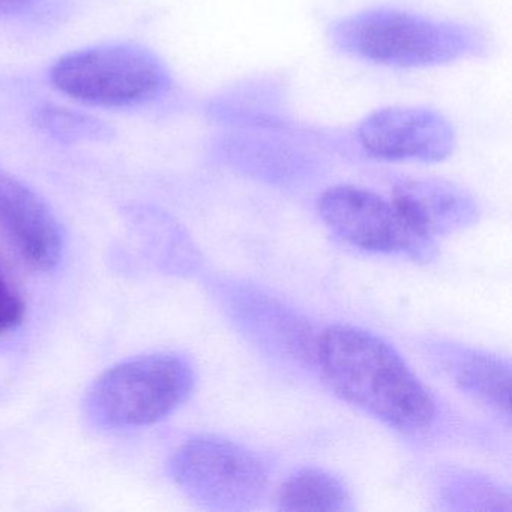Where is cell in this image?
I'll use <instances>...</instances> for the list:
<instances>
[{
    "label": "cell",
    "instance_id": "obj_1",
    "mask_svg": "<svg viewBox=\"0 0 512 512\" xmlns=\"http://www.w3.org/2000/svg\"><path fill=\"white\" fill-rule=\"evenodd\" d=\"M314 361L332 391L382 424L416 434L436 418V401L385 338L352 325L317 335Z\"/></svg>",
    "mask_w": 512,
    "mask_h": 512
},
{
    "label": "cell",
    "instance_id": "obj_2",
    "mask_svg": "<svg viewBox=\"0 0 512 512\" xmlns=\"http://www.w3.org/2000/svg\"><path fill=\"white\" fill-rule=\"evenodd\" d=\"M329 38L352 58L391 68L440 67L488 50L487 35L475 26L385 7L343 17Z\"/></svg>",
    "mask_w": 512,
    "mask_h": 512
},
{
    "label": "cell",
    "instance_id": "obj_3",
    "mask_svg": "<svg viewBox=\"0 0 512 512\" xmlns=\"http://www.w3.org/2000/svg\"><path fill=\"white\" fill-rule=\"evenodd\" d=\"M196 371L178 353H151L119 362L98 377L86 413L109 430L148 427L169 418L193 394Z\"/></svg>",
    "mask_w": 512,
    "mask_h": 512
},
{
    "label": "cell",
    "instance_id": "obj_4",
    "mask_svg": "<svg viewBox=\"0 0 512 512\" xmlns=\"http://www.w3.org/2000/svg\"><path fill=\"white\" fill-rule=\"evenodd\" d=\"M169 475L200 508L223 512L256 508L269 482L268 464L256 451L218 434H197L179 445Z\"/></svg>",
    "mask_w": 512,
    "mask_h": 512
},
{
    "label": "cell",
    "instance_id": "obj_5",
    "mask_svg": "<svg viewBox=\"0 0 512 512\" xmlns=\"http://www.w3.org/2000/svg\"><path fill=\"white\" fill-rule=\"evenodd\" d=\"M55 88L89 106H139L169 88V74L152 53L139 47L100 46L70 53L52 70Z\"/></svg>",
    "mask_w": 512,
    "mask_h": 512
},
{
    "label": "cell",
    "instance_id": "obj_6",
    "mask_svg": "<svg viewBox=\"0 0 512 512\" xmlns=\"http://www.w3.org/2000/svg\"><path fill=\"white\" fill-rule=\"evenodd\" d=\"M317 208L325 226L359 250L428 260L436 248L413 230L392 197L367 188L331 187L320 196Z\"/></svg>",
    "mask_w": 512,
    "mask_h": 512
},
{
    "label": "cell",
    "instance_id": "obj_7",
    "mask_svg": "<svg viewBox=\"0 0 512 512\" xmlns=\"http://www.w3.org/2000/svg\"><path fill=\"white\" fill-rule=\"evenodd\" d=\"M356 139L370 157L394 163H439L457 145L451 122L427 107L377 110L359 124Z\"/></svg>",
    "mask_w": 512,
    "mask_h": 512
},
{
    "label": "cell",
    "instance_id": "obj_8",
    "mask_svg": "<svg viewBox=\"0 0 512 512\" xmlns=\"http://www.w3.org/2000/svg\"><path fill=\"white\" fill-rule=\"evenodd\" d=\"M0 229L37 271H52L62 254V235L49 206L23 182L0 172Z\"/></svg>",
    "mask_w": 512,
    "mask_h": 512
},
{
    "label": "cell",
    "instance_id": "obj_9",
    "mask_svg": "<svg viewBox=\"0 0 512 512\" xmlns=\"http://www.w3.org/2000/svg\"><path fill=\"white\" fill-rule=\"evenodd\" d=\"M391 197L413 230L430 244L478 221L476 200L442 179H403L395 184Z\"/></svg>",
    "mask_w": 512,
    "mask_h": 512
},
{
    "label": "cell",
    "instance_id": "obj_10",
    "mask_svg": "<svg viewBox=\"0 0 512 512\" xmlns=\"http://www.w3.org/2000/svg\"><path fill=\"white\" fill-rule=\"evenodd\" d=\"M455 385L482 406L509 418L511 362L479 350L449 347L442 353Z\"/></svg>",
    "mask_w": 512,
    "mask_h": 512
},
{
    "label": "cell",
    "instance_id": "obj_11",
    "mask_svg": "<svg viewBox=\"0 0 512 512\" xmlns=\"http://www.w3.org/2000/svg\"><path fill=\"white\" fill-rule=\"evenodd\" d=\"M253 296L251 298L250 292L236 293L238 307L233 310L241 314L244 323L254 326L257 334L262 332V338L271 340L275 349L283 350L293 358L314 361L317 335L313 334L311 326L274 299L259 293H253Z\"/></svg>",
    "mask_w": 512,
    "mask_h": 512
},
{
    "label": "cell",
    "instance_id": "obj_12",
    "mask_svg": "<svg viewBox=\"0 0 512 512\" xmlns=\"http://www.w3.org/2000/svg\"><path fill=\"white\" fill-rule=\"evenodd\" d=\"M280 511H352L349 488L322 467H301L290 473L277 491Z\"/></svg>",
    "mask_w": 512,
    "mask_h": 512
},
{
    "label": "cell",
    "instance_id": "obj_13",
    "mask_svg": "<svg viewBox=\"0 0 512 512\" xmlns=\"http://www.w3.org/2000/svg\"><path fill=\"white\" fill-rule=\"evenodd\" d=\"M38 127L61 142L109 139L110 128L100 119L61 106H47L38 112Z\"/></svg>",
    "mask_w": 512,
    "mask_h": 512
},
{
    "label": "cell",
    "instance_id": "obj_14",
    "mask_svg": "<svg viewBox=\"0 0 512 512\" xmlns=\"http://www.w3.org/2000/svg\"><path fill=\"white\" fill-rule=\"evenodd\" d=\"M25 313L26 304L22 295L0 265V337L19 328Z\"/></svg>",
    "mask_w": 512,
    "mask_h": 512
},
{
    "label": "cell",
    "instance_id": "obj_15",
    "mask_svg": "<svg viewBox=\"0 0 512 512\" xmlns=\"http://www.w3.org/2000/svg\"><path fill=\"white\" fill-rule=\"evenodd\" d=\"M37 2L38 0H0V17L22 13Z\"/></svg>",
    "mask_w": 512,
    "mask_h": 512
}]
</instances>
